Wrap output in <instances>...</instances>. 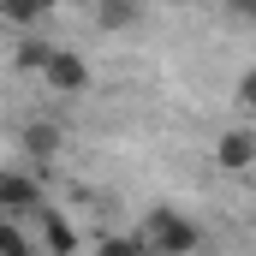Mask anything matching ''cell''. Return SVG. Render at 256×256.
<instances>
[{"label": "cell", "instance_id": "cell-11", "mask_svg": "<svg viewBox=\"0 0 256 256\" xmlns=\"http://www.w3.org/2000/svg\"><path fill=\"white\" fill-rule=\"evenodd\" d=\"M0 18H6V24H30V18H36V6H0Z\"/></svg>", "mask_w": 256, "mask_h": 256}, {"label": "cell", "instance_id": "cell-1", "mask_svg": "<svg viewBox=\"0 0 256 256\" xmlns=\"http://www.w3.org/2000/svg\"><path fill=\"white\" fill-rule=\"evenodd\" d=\"M143 250H161V256H191L202 244V232H196L191 214H179V208H155L149 220H143V238H137Z\"/></svg>", "mask_w": 256, "mask_h": 256}, {"label": "cell", "instance_id": "cell-3", "mask_svg": "<svg viewBox=\"0 0 256 256\" xmlns=\"http://www.w3.org/2000/svg\"><path fill=\"white\" fill-rule=\"evenodd\" d=\"M42 208V185L30 173H0V220H24Z\"/></svg>", "mask_w": 256, "mask_h": 256}, {"label": "cell", "instance_id": "cell-10", "mask_svg": "<svg viewBox=\"0 0 256 256\" xmlns=\"http://www.w3.org/2000/svg\"><path fill=\"white\" fill-rule=\"evenodd\" d=\"M96 256H149V250H143L137 238H102V244H96Z\"/></svg>", "mask_w": 256, "mask_h": 256}, {"label": "cell", "instance_id": "cell-8", "mask_svg": "<svg viewBox=\"0 0 256 256\" xmlns=\"http://www.w3.org/2000/svg\"><path fill=\"white\" fill-rule=\"evenodd\" d=\"M0 256H30V232H24V220H0Z\"/></svg>", "mask_w": 256, "mask_h": 256}, {"label": "cell", "instance_id": "cell-2", "mask_svg": "<svg viewBox=\"0 0 256 256\" xmlns=\"http://www.w3.org/2000/svg\"><path fill=\"white\" fill-rule=\"evenodd\" d=\"M36 78H42L48 90H60V96H84V90H90V66H84L78 48H48V60H42Z\"/></svg>", "mask_w": 256, "mask_h": 256}, {"label": "cell", "instance_id": "cell-4", "mask_svg": "<svg viewBox=\"0 0 256 256\" xmlns=\"http://www.w3.org/2000/svg\"><path fill=\"white\" fill-rule=\"evenodd\" d=\"M214 161H220L226 173H250V167H256V131H250V126L220 131V143H214Z\"/></svg>", "mask_w": 256, "mask_h": 256}, {"label": "cell", "instance_id": "cell-7", "mask_svg": "<svg viewBox=\"0 0 256 256\" xmlns=\"http://www.w3.org/2000/svg\"><path fill=\"white\" fill-rule=\"evenodd\" d=\"M48 48H54V42L30 36V42H18V48H12V66H18V72H42V60H48Z\"/></svg>", "mask_w": 256, "mask_h": 256}, {"label": "cell", "instance_id": "cell-5", "mask_svg": "<svg viewBox=\"0 0 256 256\" xmlns=\"http://www.w3.org/2000/svg\"><path fill=\"white\" fill-rule=\"evenodd\" d=\"M18 143H24V155H30V161H54V155H60V143H66V131L54 126V120H30V126L18 131Z\"/></svg>", "mask_w": 256, "mask_h": 256}, {"label": "cell", "instance_id": "cell-6", "mask_svg": "<svg viewBox=\"0 0 256 256\" xmlns=\"http://www.w3.org/2000/svg\"><path fill=\"white\" fill-rule=\"evenodd\" d=\"M42 244H48L54 256H72V250H78V226L60 220L54 208H42Z\"/></svg>", "mask_w": 256, "mask_h": 256}, {"label": "cell", "instance_id": "cell-9", "mask_svg": "<svg viewBox=\"0 0 256 256\" xmlns=\"http://www.w3.org/2000/svg\"><path fill=\"white\" fill-rule=\"evenodd\" d=\"M96 24L102 30H126V24H137V6H114L108 0V6H96Z\"/></svg>", "mask_w": 256, "mask_h": 256}]
</instances>
